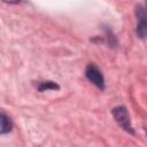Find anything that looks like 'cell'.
Here are the masks:
<instances>
[{
  "mask_svg": "<svg viewBox=\"0 0 147 147\" xmlns=\"http://www.w3.org/2000/svg\"><path fill=\"white\" fill-rule=\"evenodd\" d=\"M11 127H13V123H11L9 116H7L5 113L0 111V134H6V133L10 132Z\"/></svg>",
  "mask_w": 147,
  "mask_h": 147,
  "instance_id": "4",
  "label": "cell"
},
{
  "mask_svg": "<svg viewBox=\"0 0 147 147\" xmlns=\"http://www.w3.org/2000/svg\"><path fill=\"white\" fill-rule=\"evenodd\" d=\"M111 114H113L115 121L119 124V126H122V129L124 131H126L127 133H131V134L134 133L133 126L131 125L130 115L127 113V109L124 106H117V107L113 108Z\"/></svg>",
  "mask_w": 147,
  "mask_h": 147,
  "instance_id": "1",
  "label": "cell"
},
{
  "mask_svg": "<svg viewBox=\"0 0 147 147\" xmlns=\"http://www.w3.org/2000/svg\"><path fill=\"white\" fill-rule=\"evenodd\" d=\"M136 15H137V36L141 39H144L146 37V32H147V21H146V9L142 5H138L136 8Z\"/></svg>",
  "mask_w": 147,
  "mask_h": 147,
  "instance_id": "3",
  "label": "cell"
},
{
  "mask_svg": "<svg viewBox=\"0 0 147 147\" xmlns=\"http://www.w3.org/2000/svg\"><path fill=\"white\" fill-rule=\"evenodd\" d=\"M85 76L98 88H100V90H103L105 88V77H103L101 70L94 63H90L86 67V69H85Z\"/></svg>",
  "mask_w": 147,
  "mask_h": 147,
  "instance_id": "2",
  "label": "cell"
},
{
  "mask_svg": "<svg viewBox=\"0 0 147 147\" xmlns=\"http://www.w3.org/2000/svg\"><path fill=\"white\" fill-rule=\"evenodd\" d=\"M60 86L54 83V82H51V80H47V82H40L39 85H38V90L40 92H44V91H47V90H59Z\"/></svg>",
  "mask_w": 147,
  "mask_h": 147,
  "instance_id": "5",
  "label": "cell"
}]
</instances>
